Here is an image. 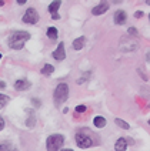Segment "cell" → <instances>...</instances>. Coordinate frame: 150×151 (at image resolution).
<instances>
[{
	"label": "cell",
	"instance_id": "cell-1",
	"mask_svg": "<svg viewBox=\"0 0 150 151\" xmlns=\"http://www.w3.org/2000/svg\"><path fill=\"white\" fill-rule=\"evenodd\" d=\"M27 40H30V34L27 32L20 30V32H16L9 37V46L13 50H20V49H23V46Z\"/></svg>",
	"mask_w": 150,
	"mask_h": 151
},
{
	"label": "cell",
	"instance_id": "cell-2",
	"mask_svg": "<svg viewBox=\"0 0 150 151\" xmlns=\"http://www.w3.org/2000/svg\"><path fill=\"white\" fill-rule=\"evenodd\" d=\"M67 97H69V87H67L66 83H60L54 90V103H56V106L63 104L67 100Z\"/></svg>",
	"mask_w": 150,
	"mask_h": 151
},
{
	"label": "cell",
	"instance_id": "cell-3",
	"mask_svg": "<svg viewBox=\"0 0 150 151\" xmlns=\"http://www.w3.org/2000/svg\"><path fill=\"white\" fill-rule=\"evenodd\" d=\"M64 144V137L60 134H53L50 135L46 141V147L47 151H59L62 148V145Z\"/></svg>",
	"mask_w": 150,
	"mask_h": 151
},
{
	"label": "cell",
	"instance_id": "cell-4",
	"mask_svg": "<svg viewBox=\"0 0 150 151\" xmlns=\"http://www.w3.org/2000/svg\"><path fill=\"white\" fill-rule=\"evenodd\" d=\"M87 130H82V131H77L76 134V144L80 147V148H89L93 145V140L87 135Z\"/></svg>",
	"mask_w": 150,
	"mask_h": 151
},
{
	"label": "cell",
	"instance_id": "cell-5",
	"mask_svg": "<svg viewBox=\"0 0 150 151\" xmlns=\"http://www.w3.org/2000/svg\"><path fill=\"white\" fill-rule=\"evenodd\" d=\"M37 20H39V14L36 13V10L34 9H27V12L23 16V22L27 23V24H36Z\"/></svg>",
	"mask_w": 150,
	"mask_h": 151
},
{
	"label": "cell",
	"instance_id": "cell-6",
	"mask_svg": "<svg viewBox=\"0 0 150 151\" xmlns=\"http://www.w3.org/2000/svg\"><path fill=\"white\" fill-rule=\"evenodd\" d=\"M51 56H53V59H54V60H59V61L64 59V57H66V51H64V44H63V43H60V44L57 46V49H56V50L51 53Z\"/></svg>",
	"mask_w": 150,
	"mask_h": 151
},
{
	"label": "cell",
	"instance_id": "cell-7",
	"mask_svg": "<svg viewBox=\"0 0 150 151\" xmlns=\"http://www.w3.org/2000/svg\"><path fill=\"white\" fill-rule=\"evenodd\" d=\"M109 9V4L107 1H101V3H99L96 7L92 10V13L94 14V16H100V14H103V13H106Z\"/></svg>",
	"mask_w": 150,
	"mask_h": 151
},
{
	"label": "cell",
	"instance_id": "cell-8",
	"mask_svg": "<svg viewBox=\"0 0 150 151\" xmlns=\"http://www.w3.org/2000/svg\"><path fill=\"white\" fill-rule=\"evenodd\" d=\"M30 86H32V83L29 80L22 78V80H17L16 83H14V88H16L17 91H23V90H27Z\"/></svg>",
	"mask_w": 150,
	"mask_h": 151
},
{
	"label": "cell",
	"instance_id": "cell-9",
	"mask_svg": "<svg viewBox=\"0 0 150 151\" xmlns=\"http://www.w3.org/2000/svg\"><path fill=\"white\" fill-rule=\"evenodd\" d=\"M26 113L29 114V116H27V121H26V124H27V127L33 128V127L36 126V116H34V111L29 109V110H26Z\"/></svg>",
	"mask_w": 150,
	"mask_h": 151
},
{
	"label": "cell",
	"instance_id": "cell-10",
	"mask_svg": "<svg viewBox=\"0 0 150 151\" xmlns=\"http://www.w3.org/2000/svg\"><path fill=\"white\" fill-rule=\"evenodd\" d=\"M126 22V12L123 10H117L114 13V23L116 24H123Z\"/></svg>",
	"mask_w": 150,
	"mask_h": 151
},
{
	"label": "cell",
	"instance_id": "cell-11",
	"mask_svg": "<svg viewBox=\"0 0 150 151\" xmlns=\"http://www.w3.org/2000/svg\"><path fill=\"white\" fill-rule=\"evenodd\" d=\"M84 43H86V39H84V36H80V37H77L76 40H73V49L75 50H82L84 47Z\"/></svg>",
	"mask_w": 150,
	"mask_h": 151
},
{
	"label": "cell",
	"instance_id": "cell-12",
	"mask_svg": "<svg viewBox=\"0 0 150 151\" xmlns=\"http://www.w3.org/2000/svg\"><path fill=\"white\" fill-rule=\"evenodd\" d=\"M127 148V140L126 138H119L114 144V150L116 151H126Z\"/></svg>",
	"mask_w": 150,
	"mask_h": 151
},
{
	"label": "cell",
	"instance_id": "cell-13",
	"mask_svg": "<svg viewBox=\"0 0 150 151\" xmlns=\"http://www.w3.org/2000/svg\"><path fill=\"white\" fill-rule=\"evenodd\" d=\"M0 151H17V148L10 141H3L0 143Z\"/></svg>",
	"mask_w": 150,
	"mask_h": 151
},
{
	"label": "cell",
	"instance_id": "cell-14",
	"mask_svg": "<svg viewBox=\"0 0 150 151\" xmlns=\"http://www.w3.org/2000/svg\"><path fill=\"white\" fill-rule=\"evenodd\" d=\"M62 6V1H59V0H56V1H53V3H50L49 6V12L50 13H53V14H56L57 13V9Z\"/></svg>",
	"mask_w": 150,
	"mask_h": 151
},
{
	"label": "cell",
	"instance_id": "cell-15",
	"mask_svg": "<svg viewBox=\"0 0 150 151\" xmlns=\"http://www.w3.org/2000/svg\"><path fill=\"white\" fill-rule=\"evenodd\" d=\"M57 29H56V27H49V29H47V37H49V39H51V40H56V39H57Z\"/></svg>",
	"mask_w": 150,
	"mask_h": 151
},
{
	"label": "cell",
	"instance_id": "cell-16",
	"mask_svg": "<svg viewBox=\"0 0 150 151\" xmlns=\"http://www.w3.org/2000/svg\"><path fill=\"white\" fill-rule=\"evenodd\" d=\"M93 123H94V126L97 127V128H103V127L106 126V120L103 117H94Z\"/></svg>",
	"mask_w": 150,
	"mask_h": 151
},
{
	"label": "cell",
	"instance_id": "cell-17",
	"mask_svg": "<svg viewBox=\"0 0 150 151\" xmlns=\"http://www.w3.org/2000/svg\"><path fill=\"white\" fill-rule=\"evenodd\" d=\"M53 71H54V67H53L51 64H44V67L42 68V74L43 76H50Z\"/></svg>",
	"mask_w": 150,
	"mask_h": 151
},
{
	"label": "cell",
	"instance_id": "cell-18",
	"mask_svg": "<svg viewBox=\"0 0 150 151\" xmlns=\"http://www.w3.org/2000/svg\"><path fill=\"white\" fill-rule=\"evenodd\" d=\"M10 99H9L7 96H4V94H0V109H3L6 104H7Z\"/></svg>",
	"mask_w": 150,
	"mask_h": 151
},
{
	"label": "cell",
	"instance_id": "cell-19",
	"mask_svg": "<svg viewBox=\"0 0 150 151\" xmlns=\"http://www.w3.org/2000/svg\"><path fill=\"white\" fill-rule=\"evenodd\" d=\"M114 123H116L117 126L119 127H122V128H125V130H127V128H129V124H127V123H126V121H123V120H120V118H116V120H114Z\"/></svg>",
	"mask_w": 150,
	"mask_h": 151
},
{
	"label": "cell",
	"instance_id": "cell-20",
	"mask_svg": "<svg viewBox=\"0 0 150 151\" xmlns=\"http://www.w3.org/2000/svg\"><path fill=\"white\" fill-rule=\"evenodd\" d=\"M127 33L132 34V37H136V36H137V30H136L134 27H130V29L127 30Z\"/></svg>",
	"mask_w": 150,
	"mask_h": 151
},
{
	"label": "cell",
	"instance_id": "cell-21",
	"mask_svg": "<svg viewBox=\"0 0 150 151\" xmlns=\"http://www.w3.org/2000/svg\"><path fill=\"white\" fill-rule=\"evenodd\" d=\"M86 111V106H77L76 107V113H84Z\"/></svg>",
	"mask_w": 150,
	"mask_h": 151
},
{
	"label": "cell",
	"instance_id": "cell-22",
	"mask_svg": "<svg viewBox=\"0 0 150 151\" xmlns=\"http://www.w3.org/2000/svg\"><path fill=\"white\" fill-rule=\"evenodd\" d=\"M32 103L34 104V107H40L42 106V101L37 100V99H32Z\"/></svg>",
	"mask_w": 150,
	"mask_h": 151
},
{
	"label": "cell",
	"instance_id": "cell-23",
	"mask_svg": "<svg viewBox=\"0 0 150 151\" xmlns=\"http://www.w3.org/2000/svg\"><path fill=\"white\" fill-rule=\"evenodd\" d=\"M3 128H4V120H3V118H1V116H0V131H1Z\"/></svg>",
	"mask_w": 150,
	"mask_h": 151
},
{
	"label": "cell",
	"instance_id": "cell-24",
	"mask_svg": "<svg viewBox=\"0 0 150 151\" xmlns=\"http://www.w3.org/2000/svg\"><path fill=\"white\" fill-rule=\"evenodd\" d=\"M142 16H143V12H140V10H137V12L134 13V17H137V19H139V17H142Z\"/></svg>",
	"mask_w": 150,
	"mask_h": 151
},
{
	"label": "cell",
	"instance_id": "cell-25",
	"mask_svg": "<svg viewBox=\"0 0 150 151\" xmlns=\"http://www.w3.org/2000/svg\"><path fill=\"white\" fill-rule=\"evenodd\" d=\"M4 87H6V83H4V81H1V80H0V88H4Z\"/></svg>",
	"mask_w": 150,
	"mask_h": 151
},
{
	"label": "cell",
	"instance_id": "cell-26",
	"mask_svg": "<svg viewBox=\"0 0 150 151\" xmlns=\"http://www.w3.org/2000/svg\"><path fill=\"white\" fill-rule=\"evenodd\" d=\"M51 17H53V19H54V20H59V19H60V16H59L57 13H56V14H53V16H51Z\"/></svg>",
	"mask_w": 150,
	"mask_h": 151
},
{
	"label": "cell",
	"instance_id": "cell-27",
	"mask_svg": "<svg viewBox=\"0 0 150 151\" xmlns=\"http://www.w3.org/2000/svg\"><path fill=\"white\" fill-rule=\"evenodd\" d=\"M17 3H19V4H25L26 0H17Z\"/></svg>",
	"mask_w": 150,
	"mask_h": 151
},
{
	"label": "cell",
	"instance_id": "cell-28",
	"mask_svg": "<svg viewBox=\"0 0 150 151\" xmlns=\"http://www.w3.org/2000/svg\"><path fill=\"white\" fill-rule=\"evenodd\" d=\"M0 6H4V1L3 0H0Z\"/></svg>",
	"mask_w": 150,
	"mask_h": 151
},
{
	"label": "cell",
	"instance_id": "cell-29",
	"mask_svg": "<svg viewBox=\"0 0 150 151\" xmlns=\"http://www.w3.org/2000/svg\"><path fill=\"white\" fill-rule=\"evenodd\" d=\"M62 151H73V150H70V148H66V150H62Z\"/></svg>",
	"mask_w": 150,
	"mask_h": 151
},
{
	"label": "cell",
	"instance_id": "cell-30",
	"mask_svg": "<svg viewBox=\"0 0 150 151\" xmlns=\"http://www.w3.org/2000/svg\"><path fill=\"white\" fill-rule=\"evenodd\" d=\"M0 59H1V54H0Z\"/></svg>",
	"mask_w": 150,
	"mask_h": 151
}]
</instances>
